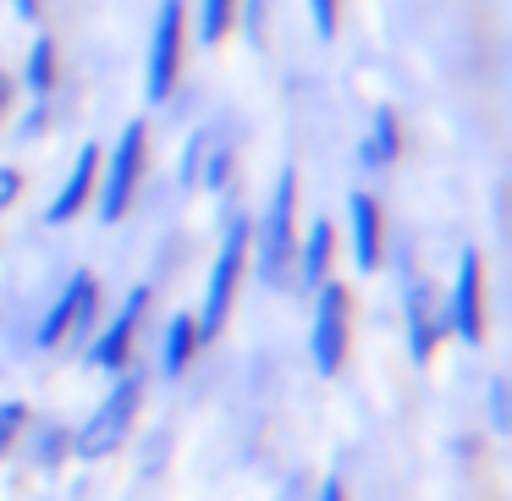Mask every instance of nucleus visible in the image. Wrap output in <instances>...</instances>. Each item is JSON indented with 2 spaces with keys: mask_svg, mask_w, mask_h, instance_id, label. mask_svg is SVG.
<instances>
[{
  "mask_svg": "<svg viewBox=\"0 0 512 501\" xmlns=\"http://www.w3.org/2000/svg\"><path fill=\"white\" fill-rule=\"evenodd\" d=\"M100 314H105L100 276H94V270H72V276L61 281V292L50 298V309L39 314L34 347H39V353H61V347H72V353H78V347L94 336Z\"/></svg>",
  "mask_w": 512,
  "mask_h": 501,
  "instance_id": "39448f33",
  "label": "nucleus"
},
{
  "mask_svg": "<svg viewBox=\"0 0 512 501\" xmlns=\"http://www.w3.org/2000/svg\"><path fill=\"white\" fill-rule=\"evenodd\" d=\"M402 342H408V358L413 364H430L446 342V314H441V287L419 270L402 276Z\"/></svg>",
  "mask_w": 512,
  "mask_h": 501,
  "instance_id": "9d476101",
  "label": "nucleus"
},
{
  "mask_svg": "<svg viewBox=\"0 0 512 501\" xmlns=\"http://www.w3.org/2000/svg\"><path fill=\"white\" fill-rule=\"evenodd\" d=\"M17 199H23V171H17V166H0V215L12 210Z\"/></svg>",
  "mask_w": 512,
  "mask_h": 501,
  "instance_id": "393cba45",
  "label": "nucleus"
},
{
  "mask_svg": "<svg viewBox=\"0 0 512 501\" xmlns=\"http://www.w3.org/2000/svg\"><path fill=\"white\" fill-rule=\"evenodd\" d=\"M28 446V463L39 468V474H56L61 463H72V424H56V419H28L23 441Z\"/></svg>",
  "mask_w": 512,
  "mask_h": 501,
  "instance_id": "dca6fc26",
  "label": "nucleus"
},
{
  "mask_svg": "<svg viewBox=\"0 0 512 501\" xmlns=\"http://www.w3.org/2000/svg\"><path fill=\"white\" fill-rule=\"evenodd\" d=\"M441 314H446V336L463 347H479L485 342V259L479 248H457V265H452V281L441 292Z\"/></svg>",
  "mask_w": 512,
  "mask_h": 501,
  "instance_id": "1a4fd4ad",
  "label": "nucleus"
},
{
  "mask_svg": "<svg viewBox=\"0 0 512 501\" xmlns=\"http://www.w3.org/2000/svg\"><path fill=\"white\" fill-rule=\"evenodd\" d=\"M232 171H237V144H232V133H226V127H215L210 155H204V166H199V188L204 193H226Z\"/></svg>",
  "mask_w": 512,
  "mask_h": 501,
  "instance_id": "6ab92c4d",
  "label": "nucleus"
},
{
  "mask_svg": "<svg viewBox=\"0 0 512 501\" xmlns=\"http://www.w3.org/2000/svg\"><path fill=\"white\" fill-rule=\"evenodd\" d=\"M248 243H254V221H248L243 210H232L221 226V243H215V254H210V270H204L199 309H193V325H199L204 347H210L215 336L226 331V320H232V303L248 281Z\"/></svg>",
  "mask_w": 512,
  "mask_h": 501,
  "instance_id": "7ed1b4c3",
  "label": "nucleus"
},
{
  "mask_svg": "<svg viewBox=\"0 0 512 501\" xmlns=\"http://www.w3.org/2000/svg\"><path fill=\"white\" fill-rule=\"evenodd\" d=\"M353 342V292L342 276H325L309 292V364L320 380H336Z\"/></svg>",
  "mask_w": 512,
  "mask_h": 501,
  "instance_id": "0eeeda50",
  "label": "nucleus"
},
{
  "mask_svg": "<svg viewBox=\"0 0 512 501\" xmlns=\"http://www.w3.org/2000/svg\"><path fill=\"white\" fill-rule=\"evenodd\" d=\"M144 171H149V122L133 116V122H122L116 144L100 149V182H94L89 210L100 215L105 226H116L127 210H133L138 188H144Z\"/></svg>",
  "mask_w": 512,
  "mask_h": 501,
  "instance_id": "20e7f679",
  "label": "nucleus"
},
{
  "mask_svg": "<svg viewBox=\"0 0 512 501\" xmlns=\"http://www.w3.org/2000/svg\"><path fill=\"white\" fill-rule=\"evenodd\" d=\"M12 100H17V78H12L6 67H0V122L12 116Z\"/></svg>",
  "mask_w": 512,
  "mask_h": 501,
  "instance_id": "bb28decb",
  "label": "nucleus"
},
{
  "mask_svg": "<svg viewBox=\"0 0 512 501\" xmlns=\"http://www.w3.org/2000/svg\"><path fill=\"white\" fill-rule=\"evenodd\" d=\"M45 133H50V100H28L23 122H17V138L34 144V138H45Z\"/></svg>",
  "mask_w": 512,
  "mask_h": 501,
  "instance_id": "b1692460",
  "label": "nucleus"
},
{
  "mask_svg": "<svg viewBox=\"0 0 512 501\" xmlns=\"http://www.w3.org/2000/svg\"><path fill=\"white\" fill-rule=\"evenodd\" d=\"M149 303H155V287H149V281L127 287L122 303H116L111 314H100L94 336L78 347L83 369H94V375H116V369L133 364V347H138V331H144V320H149Z\"/></svg>",
  "mask_w": 512,
  "mask_h": 501,
  "instance_id": "6e6552de",
  "label": "nucleus"
},
{
  "mask_svg": "<svg viewBox=\"0 0 512 501\" xmlns=\"http://www.w3.org/2000/svg\"><path fill=\"white\" fill-rule=\"evenodd\" d=\"M100 149L105 144H83L78 155H72V171L61 177L56 199L45 204V226H72L83 210L94 204V182H100Z\"/></svg>",
  "mask_w": 512,
  "mask_h": 501,
  "instance_id": "ddd939ff",
  "label": "nucleus"
},
{
  "mask_svg": "<svg viewBox=\"0 0 512 501\" xmlns=\"http://www.w3.org/2000/svg\"><path fill=\"white\" fill-rule=\"evenodd\" d=\"M292 248H298V166H281L270 182L265 215L254 221V243H248V270H254L259 287L287 292Z\"/></svg>",
  "mask_w": 512,
  "mask_h": 501,
  "instance_id": "f257e3e1",
  "label": "nucleus"
},
{
  "mask_svg": "<svg viewBox=\"0 0 512 501\" xmlns=\"http://www.w3.org/2000/svg\"><path fill=\"white\" fill-rule=\"evenodd\" d=\"M215 127H221V122H199V127H188V138H182V155H177V182H182L188 193H199V166H204V155H210Z\"/></svg>",
  "mask_w": 512,
  "mask_h": 501,
  "instance_id": "aec40b11",
  "label": "nucleus"
},
{
  "mask_svg": "<svg viewBox=\"0 0 512 501\" xmlns=\"http://www.w3.org/2000/svg\"><path fill=\"white\" fill-rule=\"evenodd\" d=\"M23 94L28 100H50L56 94V83H61V45L50 34H34V45H28V56H23Z\"/></svg>",
  "mask_w": 512,
  "mask_h": 501,
  "instance_id": "f3484780",
  "label": "nucleus"
},
{
  "mask_svg": "<svg viewBox=\"0 0 512 501\" xmlns=\"http://www.w3.org/2000/svg\"><path fill=\"white\" fill-rule=\"evenodd\" d=\"M386 248H391V232H386V210L369 188H353L347 193V259H353L358 276H380L386 270Z\"/></svg>",
  "mask_w": 512,
  "mask_h": 501,
  "instance_id": "9b49d317",
  "label": "nucleus"
},
{
  "mask_svg": "<svg viewBox=\"0 0 512 501\" xmlns=\"http://www.w3.org/2000/svg\"><path fill=\"white\" fill-rule=\"evenodd\" d=\"M485 408H490V430H496V435H512V391H507V375H490Z\"/></svg>",
  "mask_w": 512,
  "mask_h": 501,
  "instance_id": "4be33fe9",
  "label": "nucleus"
},
{
  "mask_svg": "<svg viewBox=\"0 0 512 501\" xmlns=\"http://www.w3.org/2000/svg\"><path fill=\"white\" fill-rule=\"evenodd\" d=\"M397 155H402V122H397L391 105H375V111H369V133H364V144H358V166L386 171V166H397Z\"/></svg>",
  "mask_w": 512,
  "mask_h": 501,
  "instance_id": "2eb2a0df",
  "label": "nucleus"
},
{
  "mask_svg": "<svg viewBox=\"0 0 512 501\" xmlns=\"http://www.w3.org/2000/svg\"><path fill=\"white\" fill-rule=\"evenodd\" d=\"M12 12L23 17V23H39V12H45V0H12Z\"/></svg>",
  "mask_w": 512,
  "mask_h": 501,
  "instance_id": "cd10ccee",
  "label": "nucleus"
},
{
  "mask_svg": "<svg viewBox=\"0 0 512 501\" xmlns=\"http://www.w3.org/2000/svg\"><path fill=\"white\" fill-rule=\"evenodd\" d=\"M199 325H193V309H182V314H171L166 325H160V347H155V369H160V380H182L188 375V364L199 358Z\"/></svg>",
  "mask_w": 512,
  "mask_h": 501,
  "instance_id": "4468645a",
  "label": "nucleus"
},
{
  "mask_svg": "<svg viewBox=\"0 0 512 501\" xmlns=\"http://www.w3.org/2000/svg\"><path fill=\"white\" fill-rule=\"evenodd\" d=\"M309 501H347V485H342V474H325L320 485H314V496Z\"/></svg>",
  "mask_w": 512,
  "mask_h": 501,
  "instance_id": "a878e982",
  "label": "nucleus"
},
{
  "mask_svg": "<svg viewBox=\"0 0 512 501\" xmlns=\"http://www.w3.org/2000/svg\"><path fill=\"white\" fill-rule=\"evenodd\" d=\"M144 397H149V369L127 364L111 375L105 397L89 408V419L72 430V457L78 463H105V457L122 452V441L133 435L138 413H144Z\"/></svg>",
  "mask_w": 512,
  "mask_h": 501,
  "instance_id": "f03ea898",
  "label": "nucleus"
},
{
  "mask_svg": "<svg viewBox=\"0 0 512 501\" xmlns=\"http://www.w3.org/2000/svg\"><path fill=\"white\" fill-rule=\"evenodd\" d=\"M303 6H309L314 39H325V45H331V39H336V12H342V0H303Z\"/></svg>",
  "mask_w": 512,
  "mask_h": 501,
  "instance_id": "5701e85b",
  "label": "nucleus"
},
{
  "mask_svg": "<svg viewBox=\"0 0 512 501\" xmlns=\"http://www.w3.org/2000/svg\"><path fill=\"white\" fill-rule=\"evenodd\" d=\"M182 50H188V0H155V17H149V50H144V105L177 100L182 83Z\"/></svg>",
  "mask_w": 512,
  "mask_h": 501,
  "instance_id": "423d86ee",
  "label": "nucleus"
},
{
  "mask_svg": "<svg viewBox=\"0 0 512 501\" xmlns=\"http://www.w3.org/2000/svg\"><path fill=\"white\" fill-rule=\"evenodd\" d=\"M28 419H34V413H28V402H17V397L0 402V463H6V457L17 452V441H23Z\"/></svg>",
  "mask_w": 512,
  "mask_h": 501,
  "instance_id": "412c9836",
  "label": "nucleus"
},
{
  "mask_svg": "<svg viewBox=\"0 0 512 501\" xmlns=\"http://www.w3.org/2000/svg\"><path fill=\"white\" fill-rule=\"evenodd\" d=\"M325 276H336V226L320 215V221H309L298 232V248H292V281H287V287L298 292V298H309Z\"/></svg>",
  "mask_w": 512,
  "mask_h": 501,
  "instance_id": "f8f14e48",
  "label": "nucleus"
},
{
  "mask_svg": "<svg viewBox=\"0 0 512 501\" xmlns=\"http://www.w3.org/2000/svg\"><path fill=\"white\" fill-rule=\"evenodd\" d=\"M237 23V0H193L188 6V34L199 39L204 50H215Z\"/></svg>",
  "mask_w": 512,
  "mask_h": 501,
  "instance_id": "a211bd4d",
  "label": "nucleus"
}]
</instances>
